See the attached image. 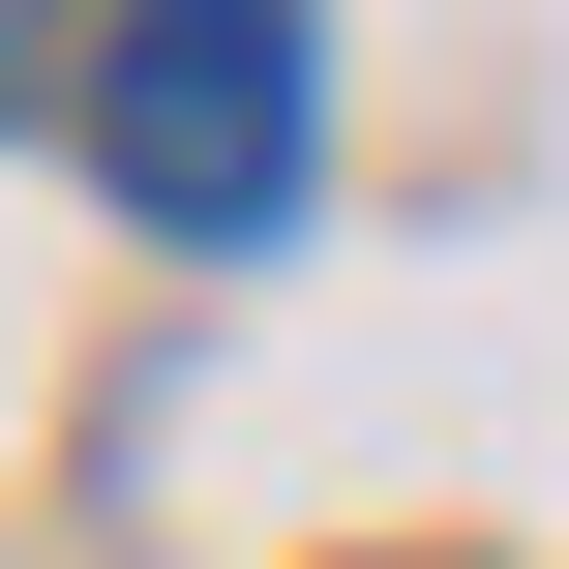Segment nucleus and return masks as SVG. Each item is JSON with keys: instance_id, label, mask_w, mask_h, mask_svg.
I'll return each instance as SVG.
<instances>
[{"instance_id": "obj_1", "label": "nucleus", "mask_w": 569, "mask_h": 569, "mask_svg": "<svg viewBox=\"0 0 569 569\" xmlns=\"http://www.w3.org/2000/svg\"><path fill=\"white\" fill-rule=\"evenodd\" d=\"M300 120H330L300 0H120V30H90V180H120L150 240H270V210H300Z\"/></svg>"}, {"instance_id": "obj_2", "label": "nucleus", "mask_w": 569, "mask_h": 569, "mask_svg": "<svg viewBox=\"0 0 569 569\" xmlns=\"http://www.w3.org/2000/svg\"><path fill=\"white\" fill-rule=\"evenodd\" d=\"M0 120H30V0H0Z\"/></svg>"}]
</instances>
